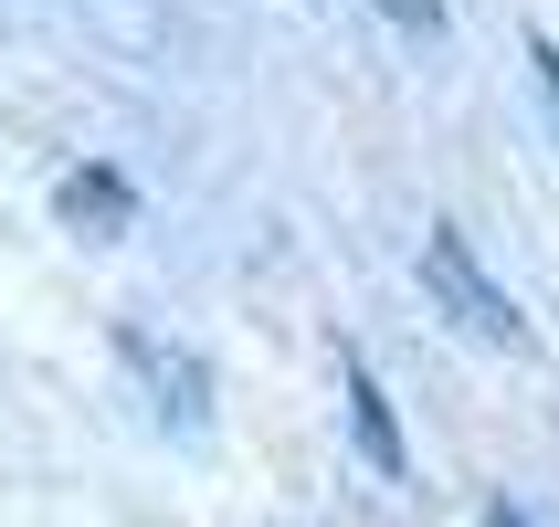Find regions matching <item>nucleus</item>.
Returning a JSON list of instances; mask_svg holds the SVG:
<instances>
[{"label": "nucleus", "instance_id": "1", "mask_svg": "<svg viewBox=\"0 0 559 527\" xmlns=\"http://www.w3.org/2000/svg\"><path fill=\"white\" fill-rule=\"evenodd\" d=\"M423 285H433V307L465 327V338H486V348H528V316H518V296H507L486 264H475V243L454 232V221H433L423 232Z\"/></svg>", "mask_w": 559, "mask_h": 527}, {"label": "nucleus", "instance_id": "2", "mask_svg": "<svg viewBox=\"0 0 559 527\" xmlns=\"http://www.w3.org/2000/svg\"><path fill=\"white\" fill-rule=\"evenodd\" d=\"M117 359H127V380L148 391L158 422H180V433H201V422H212V370H201V348L158 338V327H117Z\"/></svg>", "mask_w": 559, "mask_h": 527}, {"label": "nucleus", "instance_id": "3", "mask_svg": "<svg viewBox=\"0 0 559 527\" xmlns=\"http://www.w3.org/2000/svg\"><path fill=\"white\" fill-rule=\"evenodd\" d=\"M338 380H348V433H359L370 475H391V486H402V475H412V454H402V422H391V391L370 380V359H359V348L338 359Z\"/></svg>", "mask_w": 559, "mask_h": 527}, {"label": "nucleus", "instance_id": "4", "mask_svg": "<svg viewBox=\"0 0 559 527\" xmlns=\"http://www.w3.org/2000/svg\"><path fill=\"white\" fill-rule=\"evenodd\" d=\"M63 221H74V232H95V243H117L127 221H138V190L117 180V169H106V158H85V169H63Z\"/></svg>", "mask_w": 559, "mask_h": 527}, {"label": "nucleus", "instance_id": "5", "mask_svg": "<svg viewBox=\"0 0 559 527\" xmlns=\"http://www.w3.org/2000/svg\"><path fill=\"white\" fill-rule=\"evenodd\" d=\"M391 32H412V43H443V0H370Z\"/></svg>", "mask_w": 559, "mask_h": 527}, {"label": "nucleus", "instance_id": "6", "mask_svg": "<svg viewBox=\"0 0 559 527\" xmlns=\"http://www.w3.org/2000/svg\"><path fill=\"white\" fill-rule=\"evenodd\" d=\"M528 63H538V74H549V95H559V43H549V32H538V43H528Z\"/></svg>", "mask_w": 559, "mask_h": 527}, {"label": "nucleus", "instance_id": "7", "mask_svg": "<svg viewBox=\"0 0 559 527\" xmlns=\"http://www.w3.org/2000/svg\"><path fill=\"white\" fill-rule=\"evenodd\" d=\"M486 527H538V517H528V506H486Z\"/></svg>", "mask_w": 559, "mask_h": 527}]
</instances>
